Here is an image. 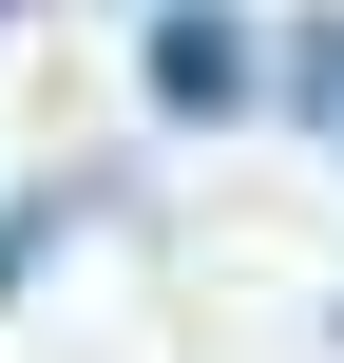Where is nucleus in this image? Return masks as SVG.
<instances>
[{
    "label": "nucleus",
    "mask_w": 344,
    "mask_h": 363,
    "mask_svg": "<svg viewBox=\"0 0 344 363\" xmlns=\"http://www.w3.org/2000/svg\"><path fill=\"white\" fill-rule=\"evenodd\" d=\"M153 96H172V115H249V96H268V38H249L230 0H172V19H153Z\"/></svg>",
    "instance_id": "f257e3e1"
},
{
    "label": "nucleus",
    "mask_w": 344,
    "mask_h": 363,
    "mask_svg": "<svg viewBox=\"0 0 344 363\" xmlns=\"http://www.w3.org/2000/svg\"><path fill=\"white\" fill-rule=\"evenodd\" d=\"M287 115H306V134H344V19H306V38H287Z\"/></svg>",
    "instance_id": "f03ea898"
}]
</instances>
